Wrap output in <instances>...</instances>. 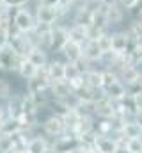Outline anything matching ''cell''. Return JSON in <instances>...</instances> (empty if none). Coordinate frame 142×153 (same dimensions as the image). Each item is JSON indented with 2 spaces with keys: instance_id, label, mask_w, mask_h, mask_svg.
<instances>
[{
  "instance_id": "cell-2",
  "label": "cell",
  "mask_w": 142,
  "mask_h": 153,
  "mask_svg": "<svg viewBox=\"0 0 142 153\" xmlns=\"http://www.w3.org/2000/svg\"><path fill=\"white\" fill-rule=\"evenodd\" d=\"M21 55H18L9 45H5L4 48H0V70H5V71H14L18 70L20 62H21Z\"/></svg>"
},
{
  "instance_id": "cell-20",
  "label": "cell",
  "mask_w": 142,
  "mask_h": 153,
  "mask_svg": "<svg viewBox=\"0 0 142 153\" xmlns=\"http://www.w3.org/2000/svg\"><path fill=\"white\" fill-rule=\"evenodd\" d=\"M139 75H141V71H139L133 64H124V66L119 68V76H121V80H123L126 85L132 84V82H135Z\"/></svg>"
},
{
  "instance_id": "cell-40",
  "label": "cell",
  "mask_w": 142,
  "mask_h": 153,
  "mask_svg": "<svg viewBox=\"0 0 142 153\" xmlns=\"http://www.w3.org/2000/svg\"><path fill=\"white\" fill-rule=\"evenodd\" d=\"M117 2L121 4L123 9H132V5L135 4V0H117Z\"/></svg>"
},
{
  "instance_id": "cell-23",
  "label": "cell",
  "mask_w": 142,
  "mask_h": 153,
  "mask_svg": "<svg viewBox=\"0 0 142 153\" xmlns=\"http://www.w3.org/2000/svg\"><path fill=\"white\" fill-rule=\"evenodd\" d=\"M16 73L21 76L23 80H30L37 73V68H36L30 61H27V57H23L21 62H20V66H18V70H16Z\"/></svg>"
},
{
  "instance_id": "cell-6",
  "label": "cell",
  "mask_w": 142,
  "mask_h": 153,
  "mask_svg": "<svg viewBox=\"0 0 142 153\" xmlns=\"http://www.w3.org/2000/svg\"><path fill=\"white\" fill-rule=\"evenodd\" d=\"M92 148L98 153H117V150H119V139H110L108 135L96 134Z\"/></svg>"
},
{
  "instance_id": "cell-31",
  "label": "cell",
  "mask_w": 142,
  "mask_h": 153,
  "mask_svg": "<svg viewBox=\"0 0 142 153\" xmlns=\"http://www.w3.org/2000/svg\"><path fill=\"white\" fill-rule=\"evenodd\" d=\"M128 36H130V39H132V41L141 43V41H142V20L135 22V23L132 25V29H130Z\"/></svg>"
},
{
  "instance_id": "cell-9",
  "label": "cell",
  "mask_w": 142,
  "mask_h": 153,
  "mask_svg": "<svg viewBox=\"0 0 142 153\" xmlns=\"http://www.w3.org/2000/svg\"><path fill=\"white\" fill-rule=\"evenodd\" d=\"M66 41H68V29H64L62 25L53 23L52 25V50L61 52L62 46L66 45Z\"/></svg>"
},
{
  "instance_id": "cell-7",
  "label": "cell",
  "mask_w": 142,
  "mask_h": 153,
  "mask_svg": "<svg viewBox=\"0 0 142 153\" xmlns=\"http://www.w3.org/2000/svg\"><path fill=\"white\" fill-rule=\"evenodd\" d=\"M130 43L132 39L128 34L124 32H117V34H112L110 36V50L115 53V55H123V53H130Z\"/></svg>"
},
{
  "instance_id": "cell-44",
  "label": "cell",
  "mask_w": 142,
  "mask_h": 153,
  "mask_svg": "<svg viewBox=\"0 0 142 153\" xmlns=\"http://www.w3.org/2000/svg\"><path fill=\"white\" fill-rule=\"evenodd\" d=\"M5 119V109H4V105H2V102H0V123Z\"/></svg>"
},
{
  "instance_id": "cell-38",
  "label": "cell",
  "mask_w": 142,
  "mask_h": 153,
  "mask_svg": "<svg viewBox=\"0 0 142 153\" xmlns=\"http://www.w3.org/2000/svg\"><path fill=\"white\" fill-rule=\"evenodd\" d=\"M133 103H135V112L142 111V94H132Z\"/></svg>"
},
{
  "instance_id": "cell-36",
  "label": "cell",
  "mask_w": 142,
  "mask_h": 153,
  "mask_svg": "<svg viewBox=\"0 0 142 153\" xmlns=\"http://www.w3.org/2000/svg\"><path fill=\"white\" fill-rule=\"evenodd\" d=\"M96 41H98V46H100V50H101L103 53H105V52H110V36H106L105 32H103Z\"/></svg>"
},
{
  "instance_id": "cell-30",
  "label": "cell",
  "mask_w": 142,
  "mask_h": 153,
  "mask_svg": "<svg viewBox=\"0 0 142 153\" xmlns=\"http://www.w3.org/2000/svg\"><path fill=\"white\" fill-rule=\"evenodd\" d=\"M11 94H13V87H11V82L0 76V102H5V100L11 96Z\"/></svg>"
},
{
  "instance_id": "cell-34",
  "label": "cell",
  "mask_w": 142,
  "mask_h": 153,
  "mask_svg": "<svg viewBox=\"0 0 142 153\" xmlns=\"http://www.w3.org/2000/svg\"><path fill=\"white\" fill-rule=\"evenodd\" d=\"M112 130H114L112 119H103L101 123H98V130H96V134H100V135H108V132H112Z\"/></svg>"
},
{
  "instance_id": "cell-37",
  "label": "cell",
  "mask_w": 142,
  "mask_h": 153,
  "mask_svg": "<svg viewBox=\"0 0 142 153\" xmlns=\"http://www.w3.org/2000/svg\"><path fill=\"white\" fill-rule=\"evenodd\" d=\"M29 0H2L4 7L7 9H18V7H25Z\"/></svg>"
},
{
  "instance_id": "cell-27",
  "label": "cell",
  "mask_w": 142,
  "mask_h": 153,
  "mask_svg": "<svg viewBox=\"0 0 142 153\" xmlns=\"http://www.w3.org/2000/svg\"><path fill=\"white\" fill-rule=\"evenodd\" d=\"M80 70H78V66L75 64V62H66L64 64V80H73V78H76V76H80Z\"/></svg>"
},
{
  "instance_id": "cell-14",
  "label": "cell",
  "mask_w": 142,
  "mask_h": 153,
  "mask_svg": "<svg viewBox=\"0 0 142 153\" xmlns=\"http://www.w3.org/2000/svg\"><path fill=\"white\" fill-rule=\"evenodd\" d=\"M27 61H30L36 68H43L48 64V57H46V50H43L41 46H32L27 53Z\"/></svg>"
},
{
  "instance_id": "cell-32",
  "label": "cell",
  "mask_w": 142,
  "mask_h": 153,
  "mask_svg": "<svg viewBox=\"0 0 142 153\" xmlns=\"http://www.w3.org/2000/svg\"><path fill=\"white\" fill-rule=\"evenodd\" d=\"M115 80H117V73H114L112 70L101 71V89H106V87H110V85H112Z\"/></svg>"
},
{
  "instance_id": "cell-25",
  "label": "cell",
  "mask_w": 142,
  "mask_h": 153,
  "mask_svg": "<svg viewBox=\"0 0 142 153\" xmlns=\"http://www.w3.org/2000/svg\"><path fill=\"white\" fill-rule=\"evenodd\" d=\"M0 30H4V32L13 30V14H11V9H7V7L0 9Z\"/></svg>"
},
{
  "instance_id": "cell-43",
  "label": "cell",
  "mask_w": 142,
  "mask_h": 153,
  "mask_svg": "<svg viewBox=\"0 0 142 153\" xmlns=\"http://www.w3.org/2000/svg\"><path fill=\"white\" fill-rule=\"evenodd\" d=\"M135 123L139 125L142 128V111H139V112H135Z\"/></svg>"
},
{
  "instance_id": "cell-33",
  "label": "cell",
  "mask_w": 142,
  "mask_h": 153,
  "mask_svg": "<svg viewBox=\"0 0 142 153\" xmlns=\"http://www.w3.org/2000/svg\"><path fill=\"white\" fill-rule=\"evenodd\" d=\"M130 61H132V64L142 62V41L141 43H135V48L130 52Z\"/></svg>"
},
{
  "instance_id": "cell-21",
  "label": "cell",
  "mask_w": 142,
  "mask_h": 153,
  "mask_svg": "<svg viewBox=\"0 0 142 153\" xmlns=\"http://www.w3.org/2000/svg\"><path fill=\"white\" fill-rule=\"evenodd\" d=\"M82 78L85 82L87 87L91 89H101V71H94V70H87L82 73Z\"/></svg>"
},
{
  "instance_id": "cell-42",
  "label": "cell",
  "mask_w": 142,
  "mask_h": 153,
  "mask_svg": "<svg viewBox=\"0 0 142 153\" xmlns=\"http://www.w3.org/2000/svg\"><path fill=\"white\" fill-rule=\"evenodd\" d=\"M64 153H85V148L84 146H75V148H71V150H68V152H64Z\"/></svg>"
},
{
  "instance_id": "cell-46",
  "label": "cell",
  "mask_w": 142,
  "mask_h": 153,
  "mask_svg": "<svg viewBox=\"0 0 142 153\" xmlns=\"http://www.w3.org/2000/svg\"><path fill=\"white\" fill-rule=\"evenodd\" d=\"M48 153H52V152H48Z\"/></svg>"
},
{
  "instance_id": "cell-29",
  "label": "cell",
  "mask_w": 142,
  "mask_h": 153,
  "mask_svg": "<svg viewBox=\"0 0 142 153\" xmlns=\"http://www.w3.org/2000/svg\"><path fill=\"white\" fill-rule=\"evenodd\" d=\"M14 150V143H13V135H0V153H9Z\"/></svg>"
},
{
  "instance_id": "cell-12",
  "label": "cell",
  "mask_w": 142,
  "mask_h": 153,
  "mask_svg": "<svg viewBox=\"0 0 142 153\" xmlns=\"http://www.w3.org/2000/svg\"><path fill=\"white\" fill-rule=\"evenodd\" d=\"M101 55H103V52L100 50L98 41H96V39H87V41H85V46H84V50H82V57H84L85 61L92 62V61H101Z\"/></svg>"
},
{
  "instance_id": "cell-18",
  "label": "cell",
  "mask_w": 142,
  "mask_h": 153,
  "mask_svg": "<svg viewBox=\"0 0 142 153\" xmlns=\"http://www.w3.org/2000/svg\"><path fill=\"white\" fill-rule=\"evenodd\" d=\"M119 134H121L123 139H133V137H141L142 135V128L135 121H124Z\"/></svg>"
},
{
  "instance_id": "cell-19",
  "label": "cell",
  "mask_w": 142,
  "mask_h": 153,
  "mask_svg": "<svg viewBox=\"0 0 142 153\" xmlns=\"http://www.w3.org/2000/svg\"><path fill=\"white\" fill-rule=\"evenodd\" d=\"M87 30H89V27H84V25H76V23H73V27L68 29V39L75 41V43L84 45V43L87 41Z\"/></svg>"
},
{
  "instance_id": "cell-11",
  "label": "cell",
  "mask_w": 142,
  "mask_h": 153,
  "mask_svg": "<svg viewBox=\"0 0 142 153\" xmlns=\"http://www.w3.org/2000/svg\"><path fill=\"white\" fill-rule=\"evenodd\" d=\"M82 50H84V45L75 43V41L68 39V41H66V45L62 46L61 53L68 59V62H76V61L82 57Z\"/></svg>"
},
{
  "instance_id": "cell-41",
  "label": "cell",
  "mask_w": 142,
  "mask_h": 153,
  "mask_svg": "<svg viewBox=\"0 0 142 153\" xmlns=\"http://www.w3.org/2000/svg\"><path fill=\"white\" fill-rule=\"evenodd\" d=\"M39 4L43 5H50V7H57L61 4V0H39Z\"/></svg>"
},
{
  "instance_id": "cell-35",
  "label": "cell",
  "mask_w": 142,
  "mask_h": 153,
  "mask_svg": "<svg viewBox=\"0 0 142 153\" xmlns=\"http://www.w3.org/2000/svg\"><path fill=\"white\" fill-rule=\"evenodd\" d=\"M128 94H142V73L137 76V80L135 82H132V84H128Z\"/></svg>"
},
{
  "instance_id": "cell-5",
  "label": "cell",
  "mask_w": 142,
  "mask_h": 153,
  "mask_svg": "<svg viewBox=\"0 0 142 153\" xmlns=\"http://www.w3.org/2000/svg\"><path fill=\"white\" fill-rule=\"evenodd\" d=\"M57 20H59L57 7H50V5L37 4V9H36V22H37V23L53 25V23H57Z\"/></svg>"
},
{
  "instance_id": "cell-16",
  "label": "cell",
  "mask_w": 142,
  "mask_h": 153,
  "mask_svg": "<svg viewBox=\"0 0 142 153\" xmlns=\"http://www.w3.org/2000/svg\"><path fill=\"white\" fill-rule=\"evenodd\" d=\"M0 132H2V134H5V135H14V134L23 132V125L20 123V119L5 117V119L0 123Z\"/></svg>"
},
{
  "instance_id": "cell-8",
  "label": "cell",
  "mask_w": 142,
  "mask_h": 153,
  "mask_svg": "<svg viewBox=\"0 0 142 153\" xmlns=\"http://www.w3.org/2000/svg\"><path fill=\"white\" fill-rule=\"evenodd\" d=\"M94 114H98L101 119H114V116L117 114V112H115V107H114V102H112L110 98H106V96L96 100Z\"/></svg>"
},
{
  "instance_id": "cell-28",
  "label": "cell",
  "mask_w": 142,
  "mask_h": 153,
  "mask_svg": "<svg viewBox=\"0 0 142 153\" xmlns=\"http://www.w3.org/2000/svg\"><path fill=\"white\" fill-rule=\"evenodd\" d=\"M78 117H80V116H78V112H76L75 109H70V111H68L66 114L62 116V119H64V125H66V130H68V132H70L71 128H73V126L76 125Z\"/></svg>"
},
{
  "instance_id": "cell-15",
  "label": "cell",
  "mask_w": 142,
  "mask_h": 153,
  "mask_svg": "<svg viewBox=\"0 0 142 153\" xmlns=\"http://www.w3.org/2000/svg\"><path fill=\"white\" fill-rule=\"evenodd\" d=\"M25 150L29 153H48L50 152V144H48V141H46L44 137L36 135V137H30V139H29Z\"/></svg>"
},
{
  "instance_id": "cell-4",
  "label": "cell",
  "mask_w": 142,
  "mask_h": 153,
  "mask_svg": "<svg viewBox=\"0 0 142 153\" xmlns=\"http://www.w3.org/2000/svg\"><path fill=\"white\" fill-rule=\"evenodd\" d=\"M23 103H25V94H11L5 100V117H14L18 119L23 112Z\"/></svg>"
},
{
  "instance_id": "cell-22",
  "label": "cell",
  "mask_w": 142,
  "mask_h": 153,
  "mask_svg": "<svg viewBox=\"0 0 142 153\" xmlns=\"http://www.w3.org/2000/svg\"><path fill=\"white\" fill-rule=\"evenodd\" d=\"M103 91H105V96L110 98V100H121L126 94V87H124V84L121 80H115L110 87H106Z\"/></svg>"
},
{
  "instance_id": "cell-13",
  "label": "cell",
  "mask_w": 142,
  "mask_h": 153,
  "mask_svg": "<svg viewBox=\"0 0 142 153\" xmlns=\"http://www.w3.org/2000/svg\"><path fill=\"white\" fill-rule=\"evenodd\" d=\"M50 91L53 93V98L57 100H66L73 96V91H71L68 80H57V82H52L50 84Z\"/></svg>"
},
{
  "instance_id": "cell-17",
  "label": "cell",
  "mask_w": 142,
  "mask_h": 153,
  "mask_svg": "<svg viewBox=\"0 0 142 153\" xmlns=\"http://www.w3.org/2000/svg\"><path fill=\"white\" fill-rule=\"evenodd\" d=\"M46 73L50 82H57V80H64V62L61 61H52L46 64Z\"/></svg>"
},
{
  "instance_id": "cell-45",
  "label": "cell",
  "mask_w": 142,
  "mask_h": 153,
  "mask_svg": "<svg viewBox=\"0 0 142 153\" xmlns=\"http://www.w3.org/2000/svg\"><path fill=\"white\" fill-rule=\"evenodd\" d=\"M85 153H98L94 148H85Z\"/></svg>"
},
{
  "instance_id": "cell-39",
  "label": "cell",
  "mask_w": 142,
  "mask_h": 153,
  "mask_svg": "<svg viewBox=\"0 0 142 153\" xmlns=\"http://www.w3.org/2000/svg\"><path fill=\"white\" fill-rule=\"evenodd\" d=\"M130 11H133L135 14H142V0H135V4L132 5Z\"/></svg>"
},
{
  "instance_id": "cell-10",
  "label": "cell",
  "mask_w": 142,
  "mask_h": 153,
  "mask_svg": "<svg viewBox=\"0 0 142 153\" xmlns=\"http://www.w3.org/2000/svg\"><path fill=\"white\" fill-rule=\"evenodd\" d=\"M92 130H94L92 117H91V116H80L78 121H76V125L71 128L70 132L76 137V139H80L82 135H85V134H89V132H92Z\"/></svg>"
},
{
  "instance_id": "cell-3",
  "label": "cell",
  "mask_w": 142,
  "mask_h": 153,
  "mask_svg": "<svg viewBox=\"0 0 142 153\" xmlns=\"http://www.w3.org/2000/svg\"><path fill=\"white\" fill-rule=\"evenodd\" d=\"M43 130H44V134L50 135V137H59V135H62L64 132H68L62 116H59V114H53V116H50V117H46V119L43 121Z\"/></svg>"
},
{
  "instance_id": "cell-26",
  "label": "cell",
  "mask_w": 142,
  "mask_h": 153,
  "mask_svg": "<svg viewBox=\"0 0 142 153\" xmlns=\"http://www.w3.org/2000/svg\"><path fill=\"white\" fill-rule=\"evenodd\" d=\"M124 150H126V153H142V137L126 139Z\"/></svg>"
},
{
  "instance_id": "cell-1",
  "label": "cell",
  "mask_w": 142,
  "mask_h": 153,
  "mask_svg": "<svg viewBox=\"0 0 142 153\" xmlns=\"http://www.w3.org/2000/svg\"><path fill=\"white\" fill-rule=\"evenodd\" d=\"M36 16L27 9V7H18V9H14V14H13V27H14V30H18V32H30V30H34L36 27Z\"/></svg>"
},
{
  "instance_id": "cell-24",
  "label": "cell",
  "mask_w": 142,
  "mask_h": 153,
  "mask_svg": "<svg viewBox=\"0 0 142 153\" xmlns=\"http://www.w3.org/2000/svg\"><path fill=\"white\" fill-rule=\"evenodd\" d=\"M105 13H106V22L108 23H121L123 22L124 13H123V7L117 2L112 4V5H108V7H105Z\"/></svg>"
}]
</instances>
